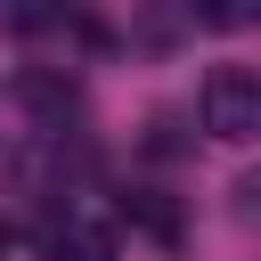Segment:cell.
<instances>
[{"label": "cell", "instance_id": "cell-1", "mask_svg": "<svg viewBox=\"0 0 261 261\" xmlns=\"http://www.w3.org/2000/svg\"><path fill=\"white\" fill-rule=\"evenodd\" d=\"M196 114H204V130L212 139H253L261 130V73L253 65H212L204 73V90H196Z\"/></svg>", "mask_w": 261, "mask_h": 261}, {"label": "cell", "instance_id": "cell-2", "mask_svg": "<svg viewBox=\"0 0 261 261\" xmlns=\"http://www.w3.org/2000/svg\"><path fill=\"white\" fill-rule=\"evenodd\" d=\"M16 98H24V106H33V114H41V122H49V130H57V122H65V114H73V106H82V98H73V82H65V73H24V82H16Z\"/></svg>", "mask_w": 261, "mask_h": 261}, {"label": "cell", "instance_id": "cell-3", "mask_svg": "<svg viewBox=\"0 0 261 261\" xmlns=\"http://www.w3.org/2000/svg\"><path fill=\"white\" fill-rule=\"evenodd\" d=\"M49 261H114V237L98 220H65V228H49Z\"/></svg>", "mask_w": 261, "mask_h": 261}, {"label": "cell", "instance_id": "cell-4", "mask_svg": "<svg viewBox=\"0 0 261 261\" xmlns=\"http://www.w3.org/2000/svg\"><path fill=\"white\" fill-rule=\"evenodd\" d=\"M0 261H8V228H0Z\"/></svg>", "mask_w": 261, "mask_h": 261}]
</instances>
